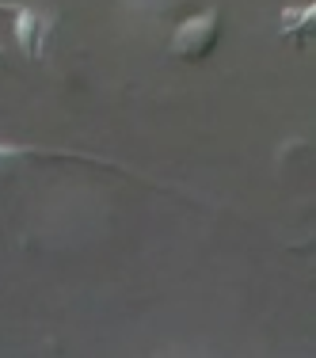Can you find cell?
I'll use <instances>...</instances> for the list:
<instances>
[{"instance_id":"cell-1","label":"cell","mask_w":316,"mask_h":358,"mask_svg":"<svg viewBox=\"0 0 316 358\" xmlns=\"http://www.w3.org/2000/svg\"><path fill=\"white\" fill-rule=\"evenodd\" d=\"M213 23H217V15H213V12H202V15H194V20L179 23L175 35H172V50H175V54H194L202 42H210Z\"/></svg>"},{"instance_id":"cell-2","label":"cell","mask_w":316,"mask_h":358,"mask_svg":"<svg viewBox=\"0 0 316 358\" xmlns=\"http://www.w3.org/2000/svg\"><path fill=\"white\" fill-rule=\"evenodd\" d=\"M46 20L35 12V8H15V42H20L23 54H38V38Z\"/></svg>"},{"instance_id":"cell-3","label":"cell","mask_w":316,"mask_h":358,"mask_svg":"<svg viewBox=\"0 0 316 358\" xmlns=\"http://www.w3.org/2000/svg\"><path fill=\"white\" fill-rule=\"evenodd\" d=\"M309 20H313V4H301V8H294V12H286V15H282V27H286V31H294V27H305Z\"/></svg>"},{"instance_id":"cell-4","label":"cell","mask_w":316,"mask_h":358,"mask_svg":"<svg viewBox=\"0 0 316 358\" xmlns=\"http://www.w3.org/2000/svg\"><path fill=\"white\" fill-rule=\"evenodd\" d=\"M126 8H134V12H157V8H164V0H126Z\"/></svg>"},{"instance_id":"cell-5","label":"cell","mask_w":316,"mask_h":358,"mask_svg":"<svg viewBox=\"0 0 316 358\" xmlns=\"http://www.w3.org/2000/svg\"><path fill=\"white\" fill-rule=\"evenodd\" d=\"M20 152H27V149H20V145H4V141H0V160H12V157H20Z\"/></svg>"}]
</instances>
